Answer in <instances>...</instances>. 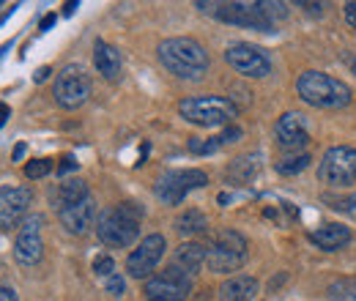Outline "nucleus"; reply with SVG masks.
Wrapping results in <instances>:
<instances>
[{
    "mask_svg": "<svg viewBox=\"0 0 356 301\" xmlns=\"http://www.w3.org/2000/svg\"><path fill=\"white\" fill-rule=\"evenodd\" d=\"M74 8H77V3H66V6H63V14H66V17L74 14Z\"/></svg>",
    "mask_w": 356,
    "mask_h": 301,
    "instance_id": "nucleus-40",
    "label": "nucleus"
},
{
    "mask_svg": "<svg viewBox=\"0 0 356 301\" xmlns=\"http://www.w3.org/2000/svg\"><path fill=\"white\" fill-rule=\"evenodd\" d=\"M274 134H277V143L282 151H296L305 148L310 143V131H307V118L302 113H285L280 115L277 127H274Z\"/></svg>",
    "mask_w": 356,
    "mask_h": 301,
    "instance_id": "nucleus-15",
    "label": "nucleus"
},
{
    "mask_svg": "<svg viewBox=\"0 0 356 301\" xmlns=\"http://www.w3.org/2000/svg\"><path fill=\"white\" fill-rule=\"evenodd\" d=\"M49 74H52V69H49V66H42V69L33 74V80H36V83H44Z\"/></svg>",
    "mask_w": 356,
    "mask_h": 301,
    "instance_id": "nucleus-35",
    "label": "nucleus"
},
{
    "mask_svg": "<svg viewBox=\"0 0 356 301\" xmlns=\"http://www.w3.org/2000/svg\"><path fill=\"white\" fill-rule=\"evenodd\" d=\"M77 170V159L74 156H63L60 165H58V175H66V172Z\"/></svg>",
    "mask_w": 356,
    "mask_h": 301,
    "instance_id": "nucleus-32",
    "label": "nucleus"
},
{
    "mask_svg": "<svg viewBox=\"0 0 356 301\" xmlns=\"http://www.w3.org/2000/svg\"><path fill=\"white\" fill-rule=\"evenodd\" d=\"M222 145H225L222 134H217V137H192V140H189V151H192L195 156L214 154V151H220Z\"/></svg>",
    "mask_w": 356,
    "mask_h": 301,
    "instance_id": "nucleus-24",
    "label": "nucleus"
},
{
    "mask_svg": "<svg viewBox=\"0 0 356 301\" xmlns=\"http://www.w3.org/2000/svg\"><path fill=\"white\" fill-rule=\"evenodd\" d=\"M42 225H44V216L42 214H31L22 227H19V236L14 241V258L19 266L31 268L36 266L42 255H44V241H42Z\"/></svg>",
    "mask_w": 356,
    "mask_h": 301,
    "instance_id": "nucleus-13",
    "label": "nucleus"
},
{
    "mask_svg": "<svg viewBox=\"0 0 356 301\" xmlns=\"http://www.w3.org/2000/svg\"><path fill=\"white\" fill-rule=\"evenodd\" d=\"M55 101L63 110H80L90 99V77L80 63H69L55 77Z\"/></svg>",
    "mask_w": 356,
    "mask_h": 301,
    "instance_id": "nucleus-7",
    "label": "nucleus"
},
{
    "mask_svg": "<svg viewBox=\"0 0 356 301\" xmlns=\"http://www.w3.org/2000/svg\"><path fill=\"white\" fill-rule=\"evenodd\" d=\"M8 115H11V110H8V104L6 101H0V127L8 121Z\"/></svg>",
    "mask_w": 356,
    "mask_h": 301,
    "instance_id": "nucleus-36",
    "label": "nucleus"
},
{
    "mask_svg": "<svg viewBox=\"0 0 356 301\" xmlns=\"http://www.w3.org/2000/svg\"><path fill=\"white\" fill-rule=\"evenodd\" d=\"M310 241L318 250H323V252H337V250H343L351 241V230L346 225L332 222V225H323L321 230H312Z\"/></svg>",
    "mask_w": 356,
    "mask_h": 301,
    "instance_id": "nucleus-17",
    "label": "nucleus"
},
{
    "mask_svg": "<svg viewBox=\"0 0 356 301\" xmlns=\"http://www.w3.org/2000/svg\"><path fill=\"white\" fill-rule=\"evenodd\" d=\"M351 69H354V72H356V58H354V63H351Z\"/></svg>",
    "mask_w": 356,
    "mask_h": 301,
    "instance_id": "nucleus-42",
    "label": "nucleus"
},
{
    "mask_svg": "<svg viewBox=\"0 0 356 301\" xmlns=\"http://www.w3.org/2000/svg\"><path fill=\"white\" fill-rule=\"evenodd\" d=\"M296 93L302 101L318 110H343L351 104V88L326 72H305L296 80Z\"/></svg>",
    "mask_w": 356,
    "mask_h": 301,
    "instance_id": "nucleus-3",
    "label": "nucleus"
},
{
    "mask_svg": "<svg viewBox=\"0 0 356 301\" xmlns=\"http://www.w3.org/2000/svg\"><path fill=\"white\" fill-rule=\"evenodd\" d=\"M165 252H168L165 236H159V233L145 236V238L137 244V250H132L129 258H127V271H129V277H134V279L151 277V271L159 266V260L165 258Z\"/></svg>",
    "mask_w": 356,
    "mask_h": 301,
    "instance_id": "nucleus-12",
    "label": "nucleus"
},
{
    "mask_svg": "<svg viewBox=\"0 0 356 301\" xmlns=\"http://www.w3.org/2000/svg\"><path fill=\"white\" fill-rule=\"evenodd\" d=\"M93 274L96 277H113L115 274V260L110 258V255H99V258L93 260Z\"/></svg>",
    "mask_w": 356,
    "mask_h": 301,
    "instance_id": "nucleus-28",
    "label": "nucleus"
},
{
    "mask_svg": "<svg viewBox=\"0 0 356 301\" xmlns=\"http://www.w3.org/2000/svg\"><path fill=\"white\" fill-rule=\"evenodd\" d=\"M329 299L332 301H356V279H337L329 285Z\"/></svg>",
    "mask_w": 356,
    "mask_h": 301,
    "instance_id": "nucleus-26",
    "label": "nucleus"
},
{
    "mask_svg": "<svg viewBox=\"0 0 356 301\" xmlns=\"http://www.w3.org/2000/svg\"><path fill=\"white\" fill-rule=\"evenodd\" d=\"M264 11L266 17L274 22V19H285L288 17V3H271V0H264Z\"/></svg>",
    "mask_w": 356,
    "mask_h": 301,
    "instance_id": "nucleus-30",
    "label": "nucleus"
},
{
    "mask_svg": "<svg viewBox=\"0 0 356 301\" xmlns=\"http://www.w3.org/2000/svg\"><path fill=\"white\" fill-rule=\"evenodd\" d=\"M88 197H90L88 184H86L83 178H69V181L58 184V189H55V195H52V203H55L58 211H63V209L77 206V203H83V200H88Z\"/></svg>",
    "mask_w": 356,
    "mask_h": 301,
    "instance_id": "nucleus-20",
    "label": "nucleus"
},
{
    "mask_svg": "<svg viewBox=\"0 0 356 301\" xmlns=\"http://www.w3.org/2000/svg\"><path fill=\"white\" fill-rule=\"evenodd\" d=\"M209 184V175L197 168H186V170H168L156 178V197L165 203V206H178L184 203V197L192 192V189H203Z\"/></svg>",
    "mask_w": 356,
    "mask_h": 301,
    "instance_id": "nucleus-8",
    "label": "nucleus"
},
{
    "mask_svg": "<svg viewBox=\"0 0 356 301\" xmlns=\"http://www.w3.org/2000/svg\"><path fill=\"white\" fill-rule=\"evenodd\" d=\"M0 301H19V299H17V293H14L11 288H6V285H0Z\"/></svg>",
    "mask_w": 356,
    "mask_h": 301,
    "instance_id": "nucleus-34",
    "label": "nucleus"
},
{
    "mask_svg": "<svg viewBox=\"0 0 356 301\" xmlns=\"http://www.w3.org/2000/svg\"><path fill=\"white\" fill-rule=\"evenodd\" d=\"M143 293L145 301H186L192 293V277L178 266H170L159 274H151L145 279Z\"/></svg>",
    "mask_w": 356,
    "mask_h": 301,
    "instance_id": "nucleus-10",
    "label": "nucleus"
},
{
    "mask_svg": "<svg viewBox=\"0 0 356 301\" xmlns=\"http://www.w3.org/2000/svg\"><path fill=\"white\" fill-rule=\"evenodd\" d=\"M195 301H211V296H209V293H200V296H197Z\"/></svg>",
    "mask_w": 356,
    "mask_h": 301,
    "instance_id": "nucleus-41",
    "label": "nucleus"
},
{
    "mask_svg": "<svg viewBox=\"0 0 356 301\" xmlns=\"http://www.w3.org/2000/svg\"><path fill=\"white\" fill-rule=\"evenodd\" d=\"M346 22L356 31V0L354 3H346Z\"/></svg>",
    "mask_w": 356,
    "mask_h": 301,
    "instance_id": "nucleus-33",
    "label": "nucleus"
},
{
    "mask_svg": "<svg viewBox=\"0 0 356 301\" xmlns=\"http://www.w3.org/2000/svg\"><path fill=\"white\" fill-rule=\"evenodd\" d=\"M318 181L326 186H351L356 181V148L334 145L321 156Z\"/></svg>",
    "mask_w": 356,
    "mask_h": 301,
    "instance_id": "nucleus-9",
    "label": "nucleus"
},
{
    "mask_svg": "<svg viewBox=\"0 0 356 301\" xmlns=\"http://www.w3.org/2000/svg\"><path fill=\"white\" fill-rule=\"evenodd\" d=\"M93 66H96V72L104 77V80H118V74H121V52L113 47V44L107 42H99L93 44Z\"/></svg>",
    "mask_w": 356,
    "mask_h": 301,
    "instance_id": "nucleus-19",
    "label": "nucleus"
},
{
    "mask_svg": "<svg viewBox=\"0 0 356 301\" xmlns=\"http://www.w3.org/2000/svg\"><path fill=\"white\" fill-rule=\"evenodd\" d=\"M58 216H60V225L69 233L83 236L90 225H93V219H96V203H93V197H88V200H83L77 206H69V209L58 211Z\"/></svg>",
    "mask_w": 356,
    "mask_h": 301,
    "instance_id": "nucleus-16",
    "label": "nucleus"
},
{
    "mask_svg": "<svg viewBox=\"0 0 356 301\" xmlns=\"http://www.w3.org/2000/svg\"><path fill=\"white\" fill-rule=\"evenodd\" d=\"M209 230V219L197 209H186L184 214L176 219V233L178 236H200Z\"/></svg>",
    "mask_w": 356,
    "mask_h": 301,
    "instance_id": "nucleus-23",
    "label": "nucleus"
},
{
    "mask_svg": "<svg viewBox=\"0 0 356 301\" xmlns=\"http://www.w3.org/2000/svg\"><path fill=\"white\" fill-rule=\"evenodd\" d=\"M206 255H209V247L189 241V244H181V247L176 250L173 266H178L181 271H186V274L192 277V274H197V271L206 266Z\"/></svg>",
    "mask_w": 356,
    "mask_h": 301,
    "instance_id": "nucleus-21",
    "label": "nucleus"
},
{
    "mask_svg": "<svg viewBox=\"0 0 356 301\" xmlns=\"http://www.w3.org/2000/svg\"><path fill=\"white\" fill-rule=\"evenodd\" d=\"M258 279L250 274H236L220 285V301H255Z\"/></svg>",
    "mask_w": 356,
    "mask_h": 301,
    "instance_id": "nucleus-18",
    "label": "nucleus"
},
{
    "mask_svg": "<svg viewBox=\"0 0 356 301\" xmlns=\"http://www.w3.org/2000/svg\"><path fill=\"white\" fill-rule=\"evenodd\" d=\"M104 288H107V293L121 296V293L127 291V279H124L121 274H113V277H107V279H104Z\"/></svg>",
    "mask_w": 356,
    "mask_h": 301,
    "instance_id": "nucleus-31",
    "label": "nucleus"
},
{
    "mask_svg": "<svg viewBox=\"0 0 356 301\" xmlns=\"http://www.w3.org/2000/svg\"><path fill=\"white\" fill-rule=\"evenodd\" d=\"M225 60L227 66H233V72L244 74V77H252V80H264L271 74V58H268L266 49L255 47V44L247 42H236L225 49Z\"/></svg>",
    "mask_w": 356,
    "mask_h": 301,
    "instance_id": "nucleus-11",
    "label": "nucleus"
},
{
    "mask_svg": "<svg viewBox=\"0 0 356 301\" xmlns=\"http://www.w3.org/2000/svg\"><path fill=\"white\" fill-rule=\"evenodd\" d=\"M33 203L31 186H0V230L17 227Z\"/></svg>",
    "mask_w": 356,
    "mask_h": 301,
    "instance_id": "nucleus-14",
    "label": "nucleus"
},
{
    "mask_svg": "<svg viewBox=\"0 0 356 301\" xmlns=\"http://www.w3.org/2000/svg\"><path fill=\"white\" fill-rule=\"evenodd\" d=\"M261 170V156L258 154H244V156H238V159H233L230 165H227V170H225V178L230 181V184H250L255 175Z\"/></svg>",
    "mask_w": 356,
    "mask_h": 301,
    "instance_id": "nucleus-22",
    "label": "nucleus"
},
{
    "mask_svg": "<svg viewBox=\"0 0 356 301\" xmlns=\"http://www.w3.org/2000/svg\"><path fill=\"white\" fill-rule=\"evenodd\" d=\"M55 25V14H47L44 19H42V25H39V31H49Z\"/></svg>",
    "mask_w": 356,
    "mask_h": 301,
    "instance_id": "nucleus-37",
    "label": "nucleus"
},
{
    "mask_svg": "<svg viewBox=\"0 0 356 301\" xmlns=\"http://www.w3.org/2000/svg\"><path fill=\"white\" fill-rule=\"evenodd\" d=\"M310 154H293V156H288V159H280L274 168L277 172H282V175H296V172L307 170V165H310Z\"/></svg>",
    "mask_w": 356,
    "mask_h": 301,
    "instance_id": "nucleus-25",
    "label": "nucleus"
},
{
    "mask_svg": "<svg viewBox=\"0 0 356 301\" xmlns=\"http://www.w3.org/2000/svg\"><path fill=\"white\" fill-rule=\"evenodd\" d=\"M140 222H143V209L137 203H118L96 216V236L104 247L127 250L140 236Z\"/></svg>",
    "mask_w": 356,
    "mask_h": 301,
    "instance_id": "nucleus-2",
    "label": "nucleus"
},
{
    "mask_svg": "<svg viewBox=\"0 0 356 301\" xmlns=\"http://www.w3.org/2000/svg\"><path fill=\"white\" fill-rule=\"evenodd\" d=\"M302 8H307L312 14H318V11H323V3H302Z\"/></svg>",
    "mask_w": 356,
    "mask_h": 301,
    "instance_id": "nucleus-38",
    "label": "nucleus"
},
{
    "mask_svg": "<svg viewBox=\"0 0 356 301\" xmlns=\"http://www.w3.org/2000/svg\"><path fill=\"white\" fill-rule=\"evenodd\" d=\"M22 154H25V145L19 143V145L14 148V162H19V159H22Z\"/></svg>",
    "mask_w": 356,
    "mask_h": 301,
    "instance_id": "nucleus-39",
    "label": "nucleus"
},
{
    "mask_svg": "<svg viewBox=\"0 0 356 301\" xmlns=\"http://www.w3.org/2000/svg\"><path fill=\"white\" fill-rule=\"evenodd\" d=\"M334 206V211H340V214L351 216V219H356V192L354 195H346V197H337V200H332Z\"/></svg>",
    "mask_w": 356,
    "mask_h": 301,
    "instance_id": "nucleus-29",
    "label": "nucleus"
},
{
    "mask_svg": "<svg viewBox=\"0 0 356 301\" xmlns=\"http://www.w3.org/2000/svg\"><path fill=\"white\" fill-rule=\"evenodd\" d=\"M203 14H214L217 19H222L227 25H238V28H250V31H271V19L264 11V0H227V3H195Z\"/></svg>",
    "mask_w": 356,
    "mask_h": 301,
    "instance_id": "nucleus-5",
    "label": "nucleus"
},
{
    "mask_svg": "<svg viewBox=\"0 0 356 301\" xmlns=\"http://www.w3.org/2000/svg\"><path fill=\"white\" fill-rule=\"evenodd\" d=\"M178 115L186 124L214 129V127H230L233 118L238 115V107L222 96H186L178 101Z\"/></svg>",
    "mask_w": 356,
    "mask_h": 301,
    "instance_id": "nucleus-4",
    "label": "nucleus"
},
{
    "mask_svg": "<svg viewBox=\"0 0 356 301\" xmlns=\"http://www.w3.org/2000/svg\"><path fill=\"white\" fill-rule=\"evenodd\" d=\"M49 172H52V159H31V162L25 165V175L33 178V181L44 178Z\"/></svg>",
    "mask_w": 356,
    "mask_h": 301,
    "instance_id": "nucleus-27",
    "label": "nucleus"
},
{
    "mask_svg": "<svg viewBox=\"0 0 356 301\" xmlns=\"http://www.w3.org/2000/svg\"><path fill=\"white\" fill-rule=\"evenodd\" d=\"M247 263V238L238 230H220L211 244H209V255H206V266L214 274H230L238 271Z\"/></svg>",
    "mask_w": 356,
    "mask_h": 301,
    "instance_id": "nucleus-6",
    "label": "nucleus"
},
{
    "mask_svg": "<svg viewBox=\"0 0 356 301\" xmlns=\"http://www.w3.org/2000/svg\"><path fill=\"white\" fill-rule=\"evenodd\" d=\"M156 55H159V63L170 74H176L178 80H189V83L203 80L209 72V63H211L206 47L197 39H189V36L165 39L156 47Z\"/></svg>",
    "mask_w": 356,
    "mask_h": 301,
    "instance_id": "nucleus-1",
    "label": "nucleus"
}]
</instances>
